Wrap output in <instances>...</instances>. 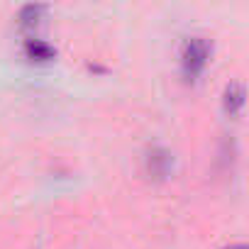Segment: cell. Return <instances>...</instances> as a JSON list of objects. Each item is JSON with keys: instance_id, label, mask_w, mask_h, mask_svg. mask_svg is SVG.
<instances>
[{"instance_id": "3", "label": "cell", "mask_w": 249, "mask_h": 249, "mask_svg": "<svg viewBox=\"0 0 249 249\" xmlns=\"http://www.w3.org/2000/svg\"><path fill=\"white\" fill-rule=\"evenodd\" d=\"M242 105H244V90H242L239 83H232L225 90V107H227L230 115H237L242 110Z\"/></svg>"}, {"instance_id": "1", "label": "cell", "mask_w": 249, "mask_h": 249, "mask_svg": "<svg viewBox=\"0 0 249 249\" xmlns=\"http://www.w3.org/2000/svg\"><path fill=\"white\" fill-rule=\"evenodd\" d=\"M208 56H210V47L203 37H193L183 44V54H181V64H183V73L188 78H196L205 64H208Z\"/></svg>"}, {"instance_id": "4", "label": "cell", "mask_w": 249, "mask_h": 249, "mask_svg": "<svg viewBox=\"0 0 249 249\" xmlns=\"http://www.w3.org/2000/svg\"><path fill=\"white\" fill-rule=\"evenodd\" d=\"M42 13H44L42 5H27V8H22V13H20V22H22L25 27H32V25L39 22Z\"/></svg>"}, {"instance_id": "2", "label": "cell", "mask_w": 249, "mask_h": 249, "mask_svg": "<svg viewBox=\"0 0 249 249\" xmlns=\"http://www.w3.org/2000/svg\"><path fill=\"white\" fill-rule=\"evenodd\" d=\"M25 54H27V59H32V61H49V59L54 56V49H52L47 42H42V39H30V42L25 44Z\"/></svg>"}, {"instance_id": "5", "label": "cell", "mask_w": 249, "mask_h": 249, "mask_svg": "<svg viewBox=\"0 0 249 249\" xmlns=\"http://www.w3.org/2000/svg\"><path fill=\"white\" fill-rule=\"evenodd\" d=\"M227 249H244V244H232V247H227Z\"/></svg>"}]
</instances>
